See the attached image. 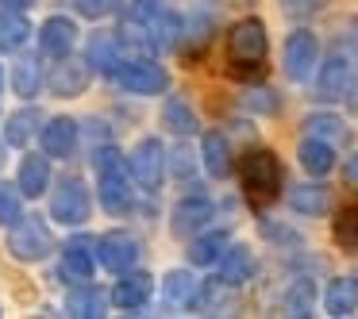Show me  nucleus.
<instances>
[{
	"label": "nucleus",
	"mask_w": 358,
	"mask_h": 319,
	"mask_svg": "<svg viewBox=\"0 0 358 319\" xmlns=\"http://www.w3.org/2000/svg\"><path fill=\"white\" fill-rule=\"evenodd\" d=\"M266 27L262 20H239L227 35V73L239 81H258L266 73Z\"/></svg>",
	"instance_id": "f257e3e1"
},
{
	"label": "nucleus",
	"mask_w": 358,
	"mask_h": 319,
	"mask_svg": "<svg viewBox=\"0 0 358 319\" xmlns=\"http://www.w3.org/2000/svg\"><path fill=\"white\" fill-rule=\"evenodd\" d=\"M239 181H243V193L255 208H266L281 196V162L273 150H250L243 154L239 165Z\"/></svg>",
	"instance_id": "f03ea898"
},
{
	"label": "nucleus",
	"mask_w": 358,
	"mask_h": 319,
	"mask_svg": "<svg viewBox=\"0 0 358 319\" xmlns=\"http://www.w3.org/2000/svg\"><path fill=\"white\" fill-rule=\"evenodd\" d=\"M96 177H101V200H104V208H108L112 216L131 212L135 188H131V177H127L124 162H120V154L112 147L96 154Z\"/></svg>",
	"instance_id": "7ed1b4c3"
},
{
	"label": "nucleus",
	"mask_w": 358,
	"mask_h": 319,
	"mask_svg": "<svg viewBox=\"0 0 358 319\" xmlns=\"http://www.w3.org/2000/svg\"><path fill=\"white\" fill-rule=\"evenodd\" d=\"M8 250L16 262H43L55 254V235L43 216H20L8 231Z\"/></svg>",
	"instance_id": "20e7f679"
},
{
	"label": "nucleus",
	"mask_w": 358,
	"mask_h": 319,
	"mask_svg": "<svg viewBox=\"0 0 358 319\" xmlns=\"http://www.w3.org/2000/svg\"><path fill=\"white\" fill-rule=\"evenodd\" d=\"M89 208H93V200H89L85 181L81 177H58L55 193H50V216L62 227H81L89 219Z\"/></svg>",
	"instance_id": "39448f33"
},
{
	"label": "nucleus",
	"mask_w": 358,
	"mask_h": 319,
	"mask_svg": "<svg viewBox=\"0 0 358 319\" xmlns=\"http://www.w3.org/2000/svg\"><path fill=\"white\" fill-rule=\"evenodd\" d=\"M116 77H120V85H124L127 93H139V96L166 93V85H170V73H166L158 62H150V58H131V62H120Z\"/></svg>",
	"instance_id": "423d86ee"
},
{
	"label": "nucleus",
	"mask_w": 358,
	"mask_h": 319,
	"mask_svg": "<svg viewBox=\"0 0 358 319\" xmlns=\"http://www.w3.org/2000/svg\"><path fill=\"white\" fill-rule=\"evenodd\" d=\"M316 58H320V43L312 31H293L285 39V50H281V62H285L289 81H308L316 73Z\"/></svg>",
	"instance_id": "0eeeda50"
},
{
	"label": "nucleus",
	"mask_w": 358,
	"mask_h": 319,
	"mask_svg": "<svg viewBox=\"0 0 358 319\" xmlns=\"http://www.w3.org/2000/svg\"><path fill=\"white\" fill-rule=\"evenodd\" d=\"M93 250H96V258H101V265H104V269H112V273H127L135 262H139V254H143L139 239H135L131 231L101 235V242H96Z\"/></svg>",
	"instance_id": "6e6552de"
},
{
	"label": "nucleus",
	"mask_w": 358,
	"mask_h": 319,
	"mask_svg": "<svg viewBox=\"0 0 358 319\" xmlns=\"http://www.w3.org/2000/svg\"><path fill=\"white\" fill-rule=\"evenodd\" d=\"M127 165H131V177L139 181L143 188H158V181H162L166 173V150L158 139H139L131 150V158H127Z\"/></svg>",
	"instance_id": "1a4fd4ad"
},
{
	"label": "nucleus",
	"mask_w": 358,
	"mask_h": 319,
	"mask_svg": "<svg viewBox=\"0 0 358 319\" xmlns=\"http://www.w3.org/2000/svg\"><path fill=\"white\" fill-rule=\"evenodd\" d=\"M39 139H43V154L47 158H70L78 150V119L70 116L47 119V127H39Z\"/></svg>",
	"instance_id": "9d476101"
},
{
	"label": "nucleus",
	"mask_w": 358,
	"mask_h": 319,
	"mask_svg": "<svg viewBox=\"0 0 358 319\" xmlns=\"http://www.w3.org/2000/svg\"><path fill=\"white\" fill-rule=\"evenodd\" d=\"M73 43H78V24L73 20H66V16H50L47 24H43V31H39V47H43V54L47 58H66L73 50Z\"/></svg>",
	"instance_id": "9b49d317"
},
{
	"label": "nucleus",
	"mask_w": 358,
	"mask_h": 319,
	"mask_svg": "<svg viewBox=\"0 0 358 319\" xmlns=\"http://www.w3.org/2000/svg\"><path fill=\"white\" fill-rule=\"evenodd\" d=\"M350 73H355V66H350V54H343V50H335L331 58L324 62V70H320V101H339L343 93H347L350 85Z\"/></svg>",
	"instance_id": "f8f14e48"
},
{
	"label": "nucleus",
	"mask_w": 358,
	"mask_h": 319,
	"mask_svg": "<svg viewBox=\"0 0 358 319\" xmlns=\"http://www.w3.org/2000/svg\"><path fill=\"white\" fill-rule=\"evenodd\" d=\"M89 77H93L89 62H73V58L66 54V58H58V66H55L50 89H55V96H81L89 89Z\"/></svg>",
	"instance_id": "ddd939ff"
},
{
	"label": "nucleus",
	"mask_w": 358,
	"mask_h": 319,
	"mask_svg": "<svg viewBox=\"0 0 358 319\" xmlns=\"http://www.w3.org/2000/svg\"><path fill=\"white\" fill-rule=\"evenodd\" d=\"M93 246L96 242H89V239H70L62 246V277L66 281H93V269H96Z\"/></svg>",
	"instance_id": "4468645a"
},
{
	"label": "nucleus",
	"mask_w": 358,
	"mask_h": 319,
	"mask_svg": "<svg viewBox=\"0 0 358 319\" xmlns=\"http://www.w3.org/2000/svg\"><path fill=\"white\" fill-rule=\"evenodd\" d=\"M212 200L208 196H185V200H178V208H173V235H193V231H201L204 223L212 219Z\"/></svg>",
	"instance_id": "2eb2a0df"
},
{
	"label": "nucleus",
	"mask_w": 358,
	"mask_h": 319,
	"mask_svg": "<svg viewBox=\"0 0 358 319\" xmlns=\"http://www.w3.org/2000/svg\"><path fill=\"white\" fill-rule=\"evenodd\" d=\"M255 277V254L247 246H227L220 254V285L227 288H239Z\"/></svg>",
	"instance_id": "dca6fc26"
},
{
	"label": "nucleus",
	"mask_w": 358,
	"mask_h": 319,
	"mask_svg": "<svg viewBox=\"0 0 358 319\" xmlns=\"http://www.w3.org/2000/svg\"><path fill=\"white\" fill-rule=\"evenodd\" d=\"M85 62L93 66L96 73H116V70H120V35H112V31H96L93 39H89Z\"/></svg>",
	"instance_id": "f3484780"
},
{
	"label": "nucleus",
	"mask_w": 358,
	"mask_h": 319,
	"mask_svg": "<svg viewBox=\"0 0 358 319\" xmlns=\"http://www.w3.org/2000/svg\"><path fill=\"white\" fill-rule=\"evenodd\" d=\"M150 292H155V281H150V273H127V277L116 281V292H112V300H116L124 311H135V308H143V304L150 300Z\"/></svg>",
	"instance_id": "a211bd4d"
},
{
	"label": "nucleus",
	"mask_w": 358,
	"mask_h": 319,
	"mask_svg": "<svg viewBox=\"0 0 358 319\" xmlns=\"http://www.w3.org/2000/svg\"><path fill=\"white\" fill-rule=\"evenodd\" d=\"M104 308H108V296H104L93 281H81V288H73V292L66 296V316H78V319L93 316L96 319V316H104Z\"/></svg>",
	"instance_id": "6ab92c4d"
},
{
	"label": "nucleus",
	"mask_w": 358,
	"mask_h": 319,
	"mask_svg": "<svg viewBox=\"0 0 358 319\" xmlns=\"http://www.w3.org/2000/svg\"><path fill=\"white\" fill-rule=\"evenodd\" d=\"M47 188H50L47 154H24V162H20V193L24 196H43Z\"/></svg>",
	"instance_id": "aec40b11"
},
{
	"label": "nucleus",
	"mask_w": 358,
	"mask_h": 319,
	"mask_svg": "<svg viewBox=\"0 0 358 319\" xmlns=\"http://www.w3.org/2000/svg\"><path fill=\"white\" fill-rule=\"evenodd\" d=\"M324 308H327V316H350V311H358V281L335 277L324 292Z\"/></svg>",
	"instance_id": "412c9836"
},
{
	"label": "nucleus",
	"mask_w": 358,
	"mask_h": 319,
	"mask_svg": "<svg viewBox=\"0 0 358 319\" xmlns=\"http://www.w3.org/2000/svg\"><path fill=\"white\" fill-rule=\"evenodd\" d=\"M27 35H31V24H27L24 12L0 8V54H12V50H20V47L27 43Z\"/></svg>",
	"instance_id": "4be33fe9"
},
{
	"label": "nucleus",
	"mask_w": 358,
	"mask_h": 319,
	"mask_svg": "<svg viewBox=\"0 0 358 319\" xmlns=\"http://www.w3.org/2000/svg\"><path fill=\"white\" fill-rule=\"evenodd\" d=\"M201 154H204V170H208L216 181H224L227 173H231V147H227V139H224L220 131H208V135H204Z\"/></svg>",
	"instance_id": "5701e85b"
},
{
	"label": "nucleus",
	"mask_w": 358,
	"mask_h": 319,
	"mask_svg": "<svg viewBox=\"0 0 358 319\" xmlns=\"http://www.w3.org/2000/svg\"><path fill=\"white\" fill-rule=\"evenodd\" d=\"M296 158H301L304 173H312V177H324V173H331V165H335V150H331V142L312 139V135L301 142Z\"/></svg>",
	"instance_id": "b1692460"
},
{
	"label": "nucleus",
	"mask_w": 358,
	"mask_h": 319,
	"mask_svg": "<svg viewBox=\"0 0 358 319\" xmlns=\"http://www.w3.org/2000/svg\"><path fill=\"white\" fill-rule=\"evenodd\" d=\"M39 124H43V112L39 108L12 112V116L4 119V142H12V147H27V139L39 131Z\"/></svg>",
	"instance_id": "393cba45"
},
{
	"label": "nucleus",
	"mask_w": 358,
	"mask_h": 319,
	"mask_svg": "<svg viewBox=\"0 0 358 319\" xmlns=\"http://www.w3.org/2000/svg\"><path fill=\"white\" fill-rule=\"evenodd\" d=\"M162 127H170L173 135H193L196 131V112L189 108L185 96H170L162 108Z\"/></svg>",
	"instance_id": "a878e982"
},
{
	"label": "nucleus",
	"mask_w": 358,
	"mask_h": 319,
	"mask_svg": "<svg viewBox=\"0 0 358 319\" xmlns=\"http://www.w3.org/2000/svg\"><path fill=\"white\" fill-rule=\"evenodd\" d=\"M331 235H335V242H339V246H347V250L358 246V200H347L339 212H335Z\"/></svg>",
	"instance_id": "bb28decb"
},
{
	"label": "nucleus",
	"mask_w": 358,
	"mask_h": 319,
	"mask_svg": "<svg viewBox=\"0 0 358 319\" xmlns=\"http://www.w3.org/2000/svg\"><path fill=\"white\" fill-rule=\"evenodd\" d=\"M12 89H16V96H35L43 89V70L35 58H20L12 66Z\"/></svg>",
	"instance_id": "cd10ccee"
},
{
	"label": "nucleus",
	"mask_w": 358,
	"mask_h": 319,
	"mask_svg": "<svg viewBox=\"0 0 358 319\" xmlns=\"http://www.w3.org/2000/svg\"><path fill=\"white\" fill-rule=\"evenodd\" d=\"M289 204L301 216H320V212H327V188L324 185H301L289 193Z\"/></svg>",
	"instance_id": "c85d7f7f"
},
{
	"label": "nucleus",
	"mask_w": 358,
	"mask_h": 319,
	"mask_svg": "<svg viewBox=\"0 0 358 319\" xmlns=\"http://www.w3.org/2000/svg\"><path fill=\"white\" fill-rule=\"evenodd\" d=\"M224 250H227V231H212V235H204V239H196L193 246H189V262L212 265V262H220Z\"/></svg>",
	"instance_id": "c756f323"
},
{
	"label": "nucleus",
	"mask_w": 358,
	"mask_h": 319,
	"mask_svg": "<svg viewBox=\"0 0 358 319\" xmlns=\"http://www.w3.org/2000/svg\"><path fill=\"white\" fill-rule=\"evenodd\" d=\"M162 296H166V304H189L196 296V277L189 269H173L170 277H166V285H162Z\"/></svg>",
	"instance_id": "7c9ffc66"
},
{
	"label": "nucleus",
	"mask_w": 358,
	"mask_h": 319,
	"mask_svg": "<svg viewBox=\"0 0 358 319\" xmlns=\"http://www.w3.org/2000/svg\"><path fill=\"white\" fill-rule=\"evenodd\" d=\"M304 131H308L312 139H324V142L347 139V127H343L339 116H308V119H304Z\"/></svg>",
	"instance_id": "2f4dec72"
},
{
	"label": "nucleus",
	"mask_w": 358,
	"mask_h": 319,
	"mask_svg": "<svg viewBox=\"0 0 358 319\" xmlns=\"http://www.w3.org/2000/svg\"><path fill=\"white\" fill-rule=\"evenodd\" d=\"M312 300H316L312 281H296V285L285 292V311L289 316H312Z\"/></svg>",
	"instance_id": "473e14b6"
},
{
	"label": "nucleus",
	"mask_w": 358,
	"mask_h": 319,
	"mask_svg": "<svg viewBox=\"0 0 358 319\" xmlns=\"http://www.w3.org/2000/svg\"><path fill=\"white\" fill-rule=\"evenodd\" d=\"M20 216H24V193H20V185H0V223L12 227Z\"/></svg>",
	"instance_id": "72a5a7b5"
},
{
	"label": "nucleus",
	"mask_w": 358,
	"mask_h": 319,
	"mask_svg": "<svg viewBox=\"0 0 358 319\" xmlns=\"http://www.w3.org/2000/svg\"><path fill=\"white\" fill-rule=\"evenodd\" d=\"M170 8V0H135L131 4V12H127V24H139V27H147V24H155L162 12Z\"/></svg>",
	"instance_id": "f704fd0d"
},
{
	"label": "nucleus",
	"mask_w": 358,
	"mask_h": 319,
	"mask_svg": "<svg viewBox=\"0 0 358 319\" xmlns=\"http://www.w3.org/2000/svg\"><path fill=\"white\" fill-rule=\"evenodd\" d=\"M73 4H78L89 20H104V16H112V12L120 8V0H73Z\"/></svg>",
	"instance_id": "c9c22d12"
},
{
	"label": "nucleus",
	"mask_w": 358,
	"mask_h": 319,
	"mask_svg": "<svg viewBox=\"0 0 358 319\" xmlns=\"http://www.w3.org/2000/svg\"><path fill=\"white\" fill-rule=\"evenodd\" d=\"M170 158H173V173H178V177H189V173H193V150L189 147H178Z\"/></svg>",
	"instance_id": "e433bc0d"
},
{
	"label": "nucleus",
	"mask_w": 358,
	"mask_h": 319,
	"mask_svg": "<svg viewBox=\"0 0 358 319\" xmlns=\"http://www.w3.org/2000/svg\"><path fill=\"white\" fill-rule=\"evenodd\" d=\"M247 104H250V108H258V112H278V96L266 93V89H262V93H250Z\"/></svg>",
	"instance_id": "4c0bfd02"
},
{
	"label": "nucleus",
	"mask_w": 358,
	"mask_h": 319,
	"mask_svg": "<svg viewBox=\"0 0 358 319\" xmlns=\"http://www.w3.org/2000/svg\"><path fill=\"white\" fill-rule=\"evenodd\" d=\"M343 96H347V108L358 116V70L350 73V85H347V93H343Z\"/></svg>",
	"instance_id": "58836bf2"
},
{
	"label": "nucleus",
	"mask_w": 358,
	"mask_h": 319,
	"mask_svg": "<svg viewBox=\"0 0 358 319\" xmlns=\"http://www.w3.org/2000/svg\"><path fill=\"white\" fill-rule=\"evenodd\" d=\"M347 181H350V188H358V154L347 162Z\"/></svg>",
	"instance_id": "ea45409f"
},
{
	"label": "nucleus",
	"mask_w": 358,
	"mask_h": 319,
	"mask_svg": "<svg viewBox=\"0 0 358 319\" xmlns=\"http://www.w3.org/2000/svg\"><path fill=\"white\" fill-rule=\"evenodd\" d=\"M0 4H4V8H16V12H27L35 0H0Z\"/></svg>",
	"instance_id": "a19ab883"
},
{
	"label": "nucleus",
	"mask_w": 358,
	"mask_h": 319,
	"mask_svg": "<svg viewBox=\"0 0 358 319\" xmlns=\"http://www.w3.org/2000/svg\"><path fill=\"white\" fill-rule=\"evenodd\" d=\"M0 170H4V147H0Z\"/></svg>",
	"instance_id": "79ce46f5"
},
{
	"label": "nucleus",
	"mask_w": 358,
	"mask_h": 319,
	"mask_svg": "<svg viewBox=\"0 0 358 319\" xmlns=\"http://www.w3.org/2000/svg\"><path fill=\"white\" fill-rule=\"evenodd\" d=\"M0 85H4V73H0Z\"/></svg>",
	"instance_id": "37998d69"
}]
</instances>
